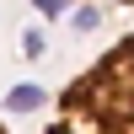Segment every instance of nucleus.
Wrapping results in <instances>:
<instances>
[{
  "instance_id": "f257e3e1",
  "label": "nucleus",
  "mask_w": 134,
  "mask_h": 134,
  "mask_svg": "<svg viewBox=\"0 0 134 134\" xmlns=\"http://www.w3.org/2000/svg\"><path fill=\"white\" fill-rule=\"evenodd\" d=\"M48 134H134V32L59 91Z\"/></svg>"
},
{
  "instance_id": "f03ea898",
  "label": "nucleus",
  "mask_w": 134,
  "mask_h": 134,
  "mask_svg": "<svg viewBox=\"0 0 134 134\" xmlns=\"http://www.w3.org/2000/svg\"><path fill=\"white\" fill-rule=\"evenodd\" d=\"M0 134H5V124H0Z\"/></svg>"
}]
</instances>
